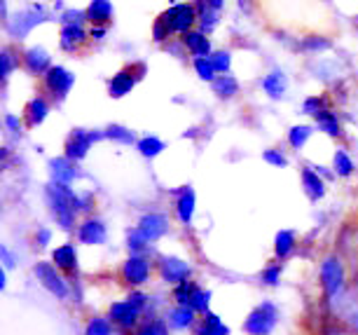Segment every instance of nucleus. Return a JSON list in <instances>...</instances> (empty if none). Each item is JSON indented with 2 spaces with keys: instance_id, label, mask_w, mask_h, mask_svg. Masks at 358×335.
Masks as SVG:
<instances>
[{
  "instance_id": "obj_30",
  "label": "nucleus",
  "mask_w": 358,
  "mask_h": 335,
  "mask_svg": "<svg viewBox=\"0 0 358 335\" xmlns=\"http://www.w3.org/2000/svg\"><path fill=\"white\" fill-rule=\"evenodd\" d=\"M136 148H138V152H141L143 157L152 159V157H157L162 150H166V145H164V141L157 138V136H145V138H141V141H138Z\"/></svg>"
},
{
  "instance_id": "obj_35",
  "label": "nucleus",
  "mask_w": 358,
  "mask_h": 335,
  "mask_svg": "<svg viewBox=\"0 0 358 335\" xmlns=\"http://www.w3.org/2000/svg\"><path fill=\"white\" fill-rule=\"evenodd\" d=\"M208 305H211V291L208 289H201V286H197L192 293V300H190V307L197 314H204L208 312Z\"/></svg>"
},
{
  "instance_id": "obj_23",
  "label": "nucleus",
  "mask_w": 358,
  "mask_h": 335,
  "mask_svg": "<svg viewBox=\"0 0 358 335\" xmlns=\"http://www.w3.org/2000/svg\"><path fill=\"white\" fill-rule=\"evenodd\" d=\"M194 335H229V328L222 324V319L218 314H213L211 310L201 314V321L197 326Z\"/></svg>"
},
{
  "instance_id": "obj_13",
  "label": "nucleus",
  "mask_w": 358,
  "mask_h": 335,
  "mask_svg": "<svg viewBox=\"0 0 358 335\" xmlns=\"http://www.w3.org/2000/svg\"><path fill=\"white\" fill-rule=\"evenodd\" d=\"M78 242L99 246L106 242V225L99 218H87L83 225L78 227Z\"/></svg>"
},
{
  "instance_id": "obj_41",
  "label": "nucleus",
  "mask_w": 358,
  "mask_h": 335,
  "mask_svg": "<svg viewBox=\"0 0 358 335\" xmlns=\"http://www.w3.org/2000/svg\"><path fill=\"white\" fill-rule=\"evenodd\" d=\"M152 38H155V43H166V40L171 38V29L166 26L162 15L157 17V22H155V26H152Z\"/></svg>"
},
{
  "instance_id": "obj_44",
  "label": "nucleus",
  "mask_w": 358,
  "mask_h": 335,
  "mask_svg": "<svg viewBox=\"0 0 358 335\" xmlns=\"http://www.w3.org/2000/svg\"><path fill=\"white\" fill-rule=\"evenodd\" d=\"M279 277H281V267L279 265H269L262 270V281L267 286H279Z\"/></svg>"
},
{
  "instance_id": "obj_53",
  "label": "nucleus",
  "mask_w": 358,
  "mask_h": 335,
  "mask_svg": "<svg viewBox=\"0 0 358 335\" xmlns=\"http://www.w3.org/2000/svg\"><path fill=\"white\" fill-rule=\"evenodd\" d=\"M90 206H94V197L87 192V195H83V211H90Z\"/></svg>"
},
{
  "instance_id": "obj_51",
  "label": "nucleus",
  "mask_w": 358,
  "mask_h": 335,
  "mask_svg": "<svg viewBox=\"0 0 358 335\" xmlns=\"http://www.w3.org/2000/svg\"><path fill=\"white\" fill-rule=\"evenodd\" d=\"M90 36H92L94 40H103V36H106V26H92Z\"/></svg>"
},
{
  "instance_id": "obj_16",
  "label": "nucleus",
  "mask_w": 358,
  "mask_h": 335,
  "mask_svg": "<svg viewBox=\"0 0 358 335\" xmlns=\"http://www.w3.org/2000/svg\"><path fill=\"white\" fill-rule=\"evenodd\" d=\"M302 187H305L307 197L312 199V202H319V199H323V195H326V178L316 169H312V166H305V169H302Z\"/></svg>"
},
{
  "instance_id": "obj_18",
  "label": "nucleus",
  "mask_w": 358,
  "mask_h": 335,
  "mask_svg": "<svg viewBox=\"0 0 358 335\" xmlns=\"http://www.w3.org/2000/svg\"><path fill=\"white\" fill-rule=\"evenodd\" d=\"M136 80L138 78L134 76L131 69H124V71L115 73V76L110 78V83H108V92H110L113 99H122V97H127V94L134 90Z\"/></svg>"
},
{
  "instance_id": "obj_38",
  "label": "nucleus",
  "mask_w": 358,
  "mask_h": 335,
  "mask_svg": "<svg viewBox=\"0 0 358 335\" xmlns=\"http://www.w3.org/2000/svg\"><path fill=\"white\" fill-rule=\"evenodd\" d=\"M110 324L113 321H108L103 317H94V319H90V324H87L85 335H113Z\"/></svg>"
},
{
  "instance_id": "obj_21",
  "label": "nucleus",
  "mask_w": 358,
  "mask_h": 335,
  "mask_svg": "<svg viewBox=\"0 0 358 335\" xmlns=\"http://www.w3.org/2000/svg\"><path fill=\"white\" fill-rule=\"evenodd\" d=\"M87 12V22L92 26H108L113 19V5L110 0H92Z\"/></svg>"
},
{
  "instance_id": "obj_50",
  "label": "nucleus",
  "mask_w": 358,
  "mask_h": 335,
  "mask_svg": "<svg viewBox=\"0 0 358 335\" xmlns=\"http://www.w3.org/2000/svg\"><path fill=\"white\" fill-rule=\"evenodd\" d=\"M0 253H3V263H5V267H15V265H17V260L12 258V253H10L8 246H3V249H0Z\"/></svg>"
},
{
  "instance_id": "obj_1",
  "label": "nucleus",
  "mask_w": 358,
  "mask_h": 335,
  "mask_svg": "<svg viewBox=\"0 0 358 335\" xmlns=\"http://www.w3.org/2000/svg\"><path fill=\"white\" fill-rule=\"evenodd\" d=\"M47 202H50V211L54 220H57L64 230H71V227L76 225L78 213L83 211V197H78L69 185L52 180V183L47 185Z\"/></svg>"
},
{
  "instance_id": "obj_36",
  "label": "nucleus",
  "mask_w": 358,
  "mask_h": 335,
  "mask_svg": "<svg viewBox=\"0 0 358 335\" xmlns=\"http://www.w3.org/2000/svg\"><path fill=\"white\" fill-rule=\"evenodd\" d=\"M194 71H197V76L201 80H206V83H213L215 80V66L208 57H194Z\"/></svg>"
},
{
  "instance_id": "obj_31",
  "label": "nucleus",
  "mask_w": 358,
  "mask_h": 335,
  "mask_svg": "<svg viewBox=\"0 0 358 335\" xmlns=\"http://www.w3.org/2000/svg\"><path fill=\"white\" fill-rule=\"evenodd\" d=\"M314 134V127H309V124H295V127H290V131H288V143L293 145L295 150H300V148H305V143L309 141V136Z\"/></svg>"
},
{
  "instance_id": "obj_25",
  "label": "nucleus",
  "mask_w": 358,
  "mask_h": 335,
  "mask_svg": "<svg viewBox=\"0 0 358 335\" xmlns=\"http://www.w3.org/2000/svg\"><path fill=\"white\" fill-rule=\"evenodd\" d=\"M47 113H50V104H47L43 97H36V99H31L29 106H26L24 120L29 127H38L47 117Z\"/></svg>"
},
{
  "instance_id": "obj_33",
  "label": "nucleus",
  "mask_w": 358,
  "mask_h": 335,
  "mask_svg": "<svg viewBox=\"0 0 358 335\" xmlns=\"http://www.w3.org/2000/svg\"><path fill=\"white\" fill-rule=\"evenodd\" d=\"M333 169H335L337 176L347 178V176L354 173V159H351L344 150H337L335 157H333Z\"/></svg>"
},
{
  "instance_id": "obj_28",
  "label": "nucleus",
  "mask_w": 358,
  "mask_h": 335,
  "mask_svg": "<svg viewBox=\"0 0 358 335\" xmlns=\"http://www.w3.org/2000/svg\"><path fill=\"white\" fill-rule=\"evenodd\" d=\"M213 92L218 94L220 99H232L236 92H239V83H236V78L227 76V73H222L213 80Z\"/></svg>"
},
{
  "instance_id": "obj_17",
  "label": "nucleus",
  "mask_w": 358,
  "mask_h": 335,
  "mask_svg": "<svg viewBox=\"0 0 358 335\" xmlns=\"http://www.w3.org/2000/svg\"><path fill=\"white\" fill-rule=\"evenodd\" d=\"M194 321H197V312H194L190 305H176L166 312V324L169 328H176V331L192 328Z\"/></svg>"
},
{
  "instance_id": "obj_48",
  "label": "nucleus",
  "mask_w": 358,
  "mask_h": 335,
  "mask_svg": "<svg viewBox=\"0 0 358 335\" xmlns=\"http://www.w3.org/2000/svg\"><path fill=\"white\" fill-rule=\"evenodd\" d=\"M5 127L12 131V134H19V117L15 115H5Z\"/></svg>"
},
{
  "instance_id": "obj_5",
  "label": "nucleus",
  "mask_w": 358,
  "mask_h": 335,
  "mask_svg": "<svg viewBox=\"0 0 358 335\" xmlns=\"http://www.w3.org/2000/svg\"><path fill=\"white\" fill-rule=\"evenodd\" d=\"M33 272H36L38 281L45 286L47 291L52 293L54 298H59V300L69 298V286H66L64 277L59 274V267L57 265H52V263H36Z\"/></svg>"
},
{
  "instance_id": "obj_9",
  "label": "nucleus",
  "mask_w": 358,
  "mask_h": 335,
  "mask_svg": "<svg viewBox=\"0 0 358 335\" xmlns=\"http://www.w3.org/2000/svg\"><path fill=\"white\" fill-rule=\"evenodd\" d=\"M73 83H76V76L66 71L64 66H52V69L45 73V90L57 99H66V94L71 92Z\"/></svg>"
},
{
  "instance_id": "obj_32",
  "label": "nucleus",
  "mask_w": 358,
  "mask_h": 335,
  "mask_svg": "<svg viewBox=\"0 0 358 335\" xmlns=\"http://www.w3.org/2000/svg\"><path fill=\"white\" fill-rule=\"evenodd\" d=\"M194 289H197V284H194V281H190V279H185V281H180V284L173 286L171 298L176 300V305H190Z\"/></svg>"
},
{
  "instance_id": "obj_14",
  "label": "nucleus",
  "mask_w": 358,
  "mask_h": 335,
  "mask_svg": "<svg viewBox=\"0 0 358 335\" xmlns=\"http://www.w3.org/2000/svg\"><path fill=\"white\" fill-rule=\"evenodd\" d=\"M50 173H52V180H57V183H66V185L73 183V180L80 176L76 159H71L66 155L50 159Z\"/></svg>"
},
{
  "instance_id": "obj_20",
  "label": "nucleus",
  "mask_w": 358,
  "mask_h": 335,
  "mask_svg": "<svg viewBox=\"0 0 358 335\" xmlns=\"http://www.w3.org/2000/svg\"><path fill=\"white\" fill-rule=\"evenodd\" d=\"M183 45L187 47L192 57H208L211 55V40L206 38L204 31H187L183 33Z\"/></svg>"
},
{
  "instance_id": "obj_26",
  "label": "nucleus",
  "mask_w": 358,
  "mask_h": 335,
  "mask_svg": "<svg viewBox=\"0 0 358 335\" xmlns=\"http://www.w3.org/2000/svg\"><path fill=\"white\" fill-rule=\"evenodd\" d=\"M295 244H297V239H295L293 230H279V232H276V237H274V253H276V258H279V260L288 258L290 253H293Z\"/></svg>"
},
{
  "instance_id": "obj_29",
  "label": "nucleus",
  "mask_w": 358,
  "mask_h": 335,
  "mask_svg": "<svg viewBox=\"0 0 358 335\" xmlns=\"http://www.w3.org/2000/svg\"><path fill=\"white\" fill-rule=\"evenodd\" d=\"M314 120H316V124L321 127V131H326L328 136H340V134H342L340 122H337L335 113H330L328 108H323V111L316 113Z\"/></svg>"
},
{
  "instance_id": "obj_54",
  "label": "nucleus",
  "mask_w": 358,
  "mask_h": 335,
  "mask_svg": "<svg viewBox=\"0 0 358 335\" xmlns=\"http://www.w3.org/2000/svg\"><path fill=\"white\" fill-rule=\"evenodd\" d=\"M208 3V8H213V10H222V5H225V0H206Z\"/></svg>"
},
{
  "instance_id": "obj_55",
  "label": "nucleus",
  "mask_w": 358,
  "mask_h": 335,
  "mask_svg": "<svg viewBox=\"0 0 358 335\" xmlns=\"http://www.w3.org/2000/svg\"><path fill=\"white\" fill-rule=\"evenodd\" d=\"M0 286H8V274H5V270H0Z\"/></svg>"
},
{
  "instance_id": "obj_19",
  "label": "nucleus",
  "mask_w": 358,
  "mask_h": 335,
  "mask_svg": "<svg viewBox=\"0 0 358 335\" xmlns=\"http://www.w3.org/2000/svg\"><path fill=\"white\" fill-rule=\"evenodd\" d=\"M52 263L59 267L62 272L73 274L78 270V249L73 244H64L59 249L52 251Z\"/></svg>"
},
{
  "instance_id": "obj_47",
  "label": "nucleus",
  "mask_w": 358,
  "mask_h": 335,
  "mask_svg": "<svg viewBox=\"0 0 358 335\" xmlns=\"http://www.w3.org/2000/svg\"><path fill=\"white\" fill-rule=\"evenodd\" d=\"M305 50H328L330 47V43L328 40H321V38H309V40H305Z\"/></svg>"
},
{
  "instance_id": "obj_6",
  "label": "nucleus",
  "mask_w": 358,
  "mask_h": 335,
  "mask_svg": "<svg viewBox=\"0 0 358 335\" xmlns=\"http://www.w3.org/2000/svg\"><path fill=\"white\" fill-rule=\"evenodd\" d=\"M321 284H323V291H326L328 300H333L337 293H340L344 284V267L337 256H328L321 263Z\"/></svg>"
},
{
  "instance_id": "obj_42",
  "label": "nucleus",
  "mask_w": 358,
  "mask_h": 335,
  "mask_svg": "<svg viewBox=\"0 0 358 335\" xmlns=\"http://www.w3.org/2000/svg\"><path fill=\"white\" fill-rule=\"evenodd\" d=\"M326 108V99L323 97H309L305 104H302V113L305 115H316L319 111Z\"/></svg>"
},
{
  "instance_id": "obj_27",
  "label": "nucleus",
  "mask_w": 358,
  "mask_h": 335,
  "mask_svg": "<svg viewBox=\"0 0 358 335\" xmlns=\"http://www.w3.org/2000/svg\"><path fill=\"white\" fill-rule=\"evenodd\" d=\"M286 87H288L286 76H283L281 71H272L265 80H262V90H265L272 99H281L283 92H286Z\"/></svg>"
},
{
  "instance_id": "obj_43",
  "label": "nucleus",
  "mask_w": 358,
  "mask_h": 335,
  "mask_svg": "<svg viewBox=\"0 0 358 335\" xmlns=\"http://www.w3.org/2000/svg\"><path fill=\"white\" fill-rule=\"evenodd\" d=\"M211 62H213L215 71H218V73H227L229 66H232V57H229V52H222L220 50V52H215Z\"/></svg>"
},
{
  "instance_id": "obj_45",
  "label": "nucleus",
  "mask_w": 358,
  "mask_h": 335,
  "mask_svg": "<svg viewBox=\"0 0 358 335\" xmlns=\"http://www.w3.org/2000/svg\"><path fill=\"white\" fill-rule=\"evenodd\" d=\"M262 159H265L267 164H272V166H288L286 155H281L279 150H265V155H262Z\"/></svg>"
},
{
  "instance_id": "obj_2",
  "label": "nucleus",
  "mask_w": 358,
  "mask_h": 335,
  "mask_svg": "<svg viewBox=\"0 0 358 335\" xmlns=\"http://www.w3.org/2000/svg\"><path fill=\"white\" fill-rule=\"evenodd\" d=\"M279 324V307L274 303H260L255 310H251V314L244 321V331L248 335H269Z\"/></svg>"
},
{
  "instance_id": "obj_46",
  "label": "nucleus",
  "mask_w": 358,
  "mask_h": 335,
  "mask_svg": "<svg viewBox=\"0 0 358 335\" xmlns=\"http://www.w3.org/2000/svg\"><path fill=\"white\" fill-rule=\"evenodd\" d=\"M87 19V12H80V10H66L62 15V22L64 24H78L83 26V22Z\"/></svg>"
},
{
  "instance_id": "obj_34",
  "label": "nucleus",
  "mask_w": 358,
  "mask_h": 335,
  "mask_svg": "<svg viewBox=\"0 0 358 335\" xmlns=\"http://www.w3.org/2000/svg\"><path fill=\"white\" fill-rule=\"evenodd\" d=\"M103 136L110 138V141H117V143H122V145H129V143L136 141V138H134V134L127 129V127H122V124H110L103 131Z\"/></svg>"
},
{
  "instance_id": "obj_52",
  "label": "nucleus",
  "mask_w": 358,
  "mask_h": 335,
  "mask_svg": "<svg viewBox=\"0 0 358 335\" xmlns=\"http://www.w3.org/2000/svg\"><path fill=\"white\" fill-rule=\"evenodd\" d=\"M314 169H316V171H319V173H321V176H323V178H328V180H333V178L337 176V173H335V171H328V169H326V166H314Z\"/></svg>"
},
{
  "instance_id": "obj_37",
  "label": "nucleus",
  "mask_w": 358,
  "mask_h": 335,
  "mask_svg": "<svg viewBox=\"0 0 358 335\" xmlns=\"http://www.w3.org/2000/svg\"><path fill=\"white\" fill-rule=\"evenodd\" d=\"M127 246H129L131 253H143V256H145V251H148V246H150V242H148L143 234H141L136 227H134V230L127 232Z\"/></svg>"
},
{
  "instance_id": "obj_8",
  "label": "nucleus",
  "mask_w": 358,
  "mask_h": 335,
  "mask_svg": "<svg viewBox=\"0 0 358 335\" xmlns=\"http://www.w3.org/2000/svg\"><path fill=\"white\" fill-rule=\"evenodd\" d=\"M150 274H152L150 260H148L143 253H131V256L124 260V265H122V279L129 286L145 284V281L150 279Z\"/></svg>"
},
{
  "instance_id": "obj_12",
  "label": "nucleus",
  "mask_w": 358,
  "mask_h": 335,
  "mask_svg": "<svg viewBox=\"0 0 358 335\" xmlns=\"http://www.w3.org/2000/svg\"><path fill=\"white\" fill-rule=\"evenodd\" d=\"M136 230L143 234L148 242H157L169 232V218L164 213H145L143 218L138 220Z\"/></svg>"
},
{
  "instance_id": "obj_11",
  "label": "nucleus",
  "mask_w": 358,
  "mask_h": 335,
  "mask_svg": "<svg viewBox=\"0 0 358 335\" xmlns=\"http://www.w3.org/2000/svg\"><path fill=\"white\" fill-rule=\"evenodd\" d=\"M157 270H159V277L164 279L166 284H173V286L190 279V265L176 256H162L157 263Z\"/></svg>"
},
{
  "instance_id": "obj_15",
  "label": "nucleus",
  "mask_w": 358,
  "mask_h": 335,
  "mask_svg": "<svg viewBox=\"0 0 358 335\" xmlns=\"http://www.w3.org/2000/svg\"><path fill=\"white\" fill-rule=\"evenodd\" d=\"M24 69L31 76H45L52 69V59L43 47H31V50L24 52Z\"/></svg>"
},
{
  "instance_id": "obj_49",
  "label": "nucleus",
  "mask_w": 358,
  "mask_h": 335,
  "mask_svg": "<svg viewBox=\"0 0 358 335\" xmlns=\"http://www.w3.org/2000/svg\"><path fill=\"white\" fill-rule=\"evenodd\" d=\"M50 237H52L50 230H38V234H36V244H38V246H47V244H50Z\"/></svg>"
},
{
  "instance_id": "obj_3",
  "label": "nucleus",
  "mask_w": 358,
  "mask_h": 335,
  "mask_svg": "<svg viewBox=\"0 0 358 335\" xmlns=\"http://www.w3.org/2000/svg\"><path fill=\"white\" fill-rule=\"evenodd\" d=\"M47 19H50V15H47V10L43 5H29V8L19 10L17 15L12 17V22L8 24L10 36L15 40H24L38 24L47 22Z\"/></svg>"
},
{
  "instance_id": "obj_10",
  "label": "nucleus",
  "mask_w": 358,
  "mask_h": 335,
  "mask_svg": "<svg viewBox=\"0 0 358 335\" xmlns=\"http://www.w3.org/2000/svg\"><path fill=\"white\" fill-rule=\"evenodd\" d=\"M141 314L143 312H141L131 300H120V303L110 305V310H108V319H110L115 326L122 328V331H129V328H134L138 324Z\"/></svg>"
},
{
  "instance_id": "obj_40",
  "label": "nucleus",
  "mask_w": 358,
  "mask_h": 335,
  "mask_svg": "<svg viewBox=\"0 0 358 335\" xmlns=\"http://www.w3.org/2000/svg\"><path fill=\"white\" fill-rule=\"evenodd\" d=\"M19 66V59L12 55L10 47H5L3 50V57H0V76H3V80H8V76L12 73V69H17Z\"/></svg>"
},
{
  "instance_id": "obj_4",
  "label": "nucleus",
  "mask_w": 358,
  "mask_h": 335,
  "mask_svg": "<svg viewBox=\"0 0 358 335\" xmlns=\"http://www.w3.org/2000/svg\"><path fill=\"white\" fill-rule=\"evenodd\" d=\"M162 17H164V22L169 29H171V33H187L199 22V12L192 3H176L173 8L162 12Z\"/></svg>"
},
{
  "instance_id": "obj_22",
  "label": "nucleus",
  "mask_w": 358,
  "mask_h": 335,
  "mask_svg": "<svg viewBox=\"0 0 358 335\" xmlns=\"http://www.w3.org/2000/svg\"><path fill=\"white\" fill-rule=\"evenodd\" d=\"M194 204H197L194 192L190 190V187H183V190L178 192V199H176V213H178L180 223L190 225V220L194 216Z\"/></svg>"
},
{
  "instance_id": "obj_7",
  "label": "nucleus",
  "mask_w": 358,
  "mask_h": 335,
  "mask_svg": "<svg viewBox=\"0 0 358 335\" xmlns=\"http://www.w3.org/2000/svg\"><path fill=\"white\" fill-rule=\"evenodd\" d=\"M99 138H106L103 134H96V131H85V129H73L71 136L66 138V157L76 159V162H80V159L87 157V152L92 150V145L96 143Z\"/></svg>"
},
{
  "instance_id": "obj_39",
  "label": "nucleus",
  "mask_w": 358,
  "mask_h": 335,
  "mask_svg": "<svg viewBox=\"0 0 358 335\" xmlns=\"http://www.w3.org/2000/svg\"><path fill=\"white\" fill-rule=\"evenodd\" d=\"M134 335H169V324L166 319H152L141 326Z\"/></svg>"
},
{
  "instance_id": "obj_24",
  "label": "nucleus",
  "mask_w": 358,
  "mask_h": 335,
  "mask_svg": "<svg viewBox=\"0 0 358 335\" xmlns=\"http://www.w3.org/2000/svg\"><path fill=\"white\" fill-rule=\"evenodd\" d=\"M87 43V33L78 24H64L62 29V47L66 52H76L80 45Z\"/></svg>"
}]
</instances>
